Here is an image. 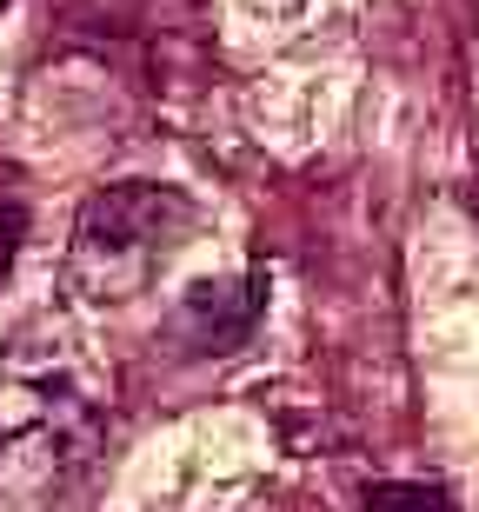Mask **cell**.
I'll list each match as a JSON object with an SVG mask.
<instances>
[{"label":"cell","instance_id":"cell-1","mask_svg":"<svg viewBox=\"0 0 479 512\" xmlns=\"http://www.w3.org/2000/svg\"><path fill=\"white\" fill-rule=\"evenodd\" d=\"M107 439V373L60 326L0 346V512L60 493Z\"/></svg>","mask_w":479,"mask_h":512},{"label":"cell","instance_id":"cell-2","mask_svg":"<svg viewBox=\"0 0 479 512\" xmlns=\"http://www.w3.org/2000/svg\"><path fill=\"white\" fill-rule=\"evenodd\" d=\"M187 227V200L173 187H100L74 220L67 247V293L94 306H120L147 293L154 266L167 260L173 233Z\"/></svg>","mask_w":479,"mask_h":512},{"label":"cell","instance_id":"cell-4","mask_svg":"<svg viewBox=\"0 0 479 512\" xmlns=\"http://www.w3.org/2000/svg\"><path fill=\"white\" fill-rule=\"evenodd\" d=\"M0 7H7V0H0Z\"/></svg>","mask_w":479,"mask_h":512},{"label":"cell","instance_id":"cell-3","mask_svg":"<svg viewBox=\"0 0 479 512\" xmlns=\"http://www.w3.org/2000/svg\"><path fill=\"white\" fill-rule=\"evenodd\" d=\"M366 512H440V493L433 486H366Z\"/></svg>","mask_w":479,"mask_h":512}]
</instances>
